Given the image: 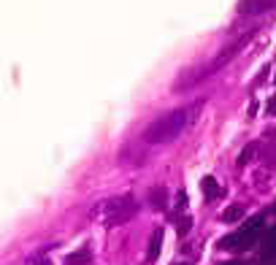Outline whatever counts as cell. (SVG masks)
Returning a JSON list of instances; mask_svg holds the SVG:
<instances>
[{
    "mask_svg": "<svg viewBox=\"0 0 276 265\" xmlns=\"http://www.w3.org/2000/svg\"><path fill=\"white\" fill-rule=\"evenodd\" d=\"M152 206H157V208H165V189H163V187L152 189Z\"/></svg>",
    "mask_w": 276,
    "mask_h": 265,
    "instance_id": "30bf717a",
    "label": "cell"
},
{
    "mask_svg": "<svg viewBox=\"0 0 276 265\" xmlns=\"http://www.w3.org/2000/svg\"><path fill=\"white\" fill-rule=\"evenodd\" d=\"M238 219H244V206H230V208H225V214H222V222H238Z\"/></svg>",
    "mask_w": 276,
    "mask_h": 265,
    "instance_id": "9c48e42d",
    "label": "cell"
},
{
    "mask_svg": "<svg viewBox=\"0 0 276 265\" xmlns=\"http://www.w3.org/2000/svg\"><path fill=\"white\" fill-rule=\"evenodd\" d=\"M260 257H263V263H271V260L276 257V224L265 233L263 238V252H260Z\"/></svg>",
    "mask_w": 276,
    "mask_h": 265,
    "instance_id": "8992f818",
    "label": "cell"
},
{
    "mask_svg": "<svg viewBox=\"0 0 276 265\" xmlns=\"http://www.w3.org/2000/svg\"><path fill=\"white\" fill-rule=\"evenodd\" d=\"M252 152H255V146H252V143H249V146L244 149V152H241V157H238V165H247L249 160H252Z\"/></svg>",
    "mask_w": 276,
    "mask_h": 265,
    "instance_id": "7c38bea8",
    "label": "cell"
},
{
    "mask_svg": "<svg viewBox=\"0 0 276 265\" xmlns=\"http://www.w3.org/2000/svg\"><path fill=\"white\" fill-rule=\"evenodd\" d=\"M68 265H92V252L87 246L76 249V252L68 254Z\"/></svg>",
    "mask_w": 276,
    "mask_h": 265,
    "instance_id": "ba28073f",
    "label": "cell"
},
{
    "mask_svg": "<svg viewBox=\"0 0 276 265\" xmlns=\"http://www.w3.org/2000/svg\"><path fill=\"white\" fill-rule=\"evenodd\" d=\"M274 214H276V203H274Z\"/></svg>",
    "mask_w": 276,
    "mask_h": 265,
    "instance_id": "e0dca14e",
    "label": "cell"
},
{
    "mask_svg": "<svg viewBox=\"0 0 276 265\" xmlns=\"http://www.w3.org/2000/svg\"><path fill=\"white\" fill-rule=\"evenodd\" d=\"M176 206H179V208H187V192H184V189H179V195H176Z\"/></svg>",
    "mask_w": 276,
    "mask_h": 265,
    "instance_id": "4fadbf2b",
    "label": "cell"
},
{
    "mask_svg": "<svg viewBox=\"0 0 276 265\" xmlns=\"http://www.w3.org/2000/svg\"><path fill=\"white\" fill-rule=\"evenodd\" d=\"M100 211H103V222L111 227V224H122L127 222L130 217H133L135 211H138V206H135L133 198H127V195H122V198H111V201H106L103 206H100Z\"/></svg>",
    "mask_w": 276,
    "mask_h": 265,
    "instance_id": "3957f363",
    "label": "cell"
},
{
    "mask_svg": "<svg viewBox=\"0 0 276 265\" xmlns=\"http://www.w3.org/2000/svg\"><path fill=\"white\" fill-rule=\"evenodd\" d=\"M276 6V0H241L238 11L241 14H263V11H271Z\"/></svg>",
    "mask_w": 276,
    "mask_h": 265,
    "instance_id": "277c9868",
    "label": "cell"
},
{
    "mask_svg": "<svg viewBox=\"0 0 276 265\" xmlns=\"http://www.w3.org/2000/svg\"><path fill=\"white\" fill-rule=\"evenodd\" d=\"M184 122H187V114H184L182 108H176V111L165 114V117H160L154 124H149V127H147V141H152V143L173 141V138L182 133Z\"/></svg>",
    "mask_w": 276,
    "mask_h": 265,
    "instance_id": "7a4b0ae2",
    "label": "cell"
},
{
    "mask_svg": "<svg viewBox=\"0 0 276 265\" xmlns=\"http://www.w3.org/2000/svg\"><path fill=\"white\" fill-rule=\"evenodd\" d=\"M222 265H241V263H235V260H230V263H222Z\"/></svg>",
    "mask_w": 276,
    "mask_h": 265,
    "instance_id": "9a60e30c",
    "label": "cell"
},
{
    "mask_svg": "<svg viewBox=\"0 0 276 265\" xmlns=\"http://www.w3.org/2000/svg\"><path fill=\"white\" fill-rule=\"evenodd\" d=\"M173 265H190V263H173Z\"/></svg>",
    "mask_w": 276,
    "mask_h": 265,
    "instance_id": "2e32d148",
    "label": "cell"
},
{
    "mask_svg": "<svg viewBox=\"0 0 276 265\" xmlns=\"http://www.w3.org/2000/svg\"><path fill=\"white\" fill-rule=\"evenodd\" d=\"M265 111H268V114H276V95L271 98L268 103H265Z\"/></svg>",
    "mask_w": 276,
    "mask_h": 265,
    "instance_id": "5bb4252c",
    "label": "cell"
},
{
    "mask_svg": "<svg viewBox=\"0 0 276 265\" xmlns=\"http://www.w3.org/2000/svg\"><path fill=\"white\" fill-rule=\"evenodd\" d=\"M192 227V219L190 217H182V222L176 224V230H179V236H187V230Z\"/></svg>",
    "mask_w": 276,
    "mask_h": 265,
    "instance_id": "8fae6325",
    "label": "cell"
},
{
    "mask_svg": "<svg viewBox=\"0 0 276 265\" xmlns=\"http://www.w3.org/2000/svg\"><path fill=\"white\" fill-rule=\"evenodd\" d=\"M160 249H163V227H157L152 233V238H149V249H147V260H149V263H154V260H157Z\"/></svg>",
    "mask_w": 276,
    "mask_h": 265,
    "instance_id": "52a82bcc",
    "label": "cell"
},
{
    "mask_svg": "<svg viewBox=\"0 0 276 265\" xmlns=\"http://www.w3.org/2000/svg\"><path fill=\"white\" fill-rule=\"evenodd\" d=\"M263 227H265V217H263V214H257V217L247 219V222H244V227H241L238 233L225 236L222 241H219V249H230V252H238V249H252L255 244L263 238Z\"/></svg>",
    "mask_w": 276,
    "mask_h": 265,
    "instance_id": "6da1fadb",
    "label": "cell"
},
{
    "mask_svg": "<svg viewBox=\"0 0 276 265\" xmlns=\"http://www.w3.org/2000/svg\"><path fill=\"white\" fill-rule=\"evenodd\" d=\"M200 189H203V195H206V203H214L222 195V187L217 184V179L214 176H203L200 179Z\"/></svg>",
    "mask_w": 276,
    "mask_h": 265,
    "instance_id": "5b68a950",
    "label": "cell"
}]
</instances>
